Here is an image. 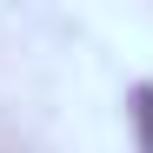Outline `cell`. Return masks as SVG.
I'll return each instance as SVG.
<instances>
[{
    "mask_svg": "<svg viewBox=\"0 0 153 153\" xmlns=\"http://www.w3.org/2000/svg\"><path fill=\"white\" fill-rule=\"evenodd\" d=\"M133 113H140V140H146V153H153V87L140 93V107H133Z\"/></svg>",
    "mask_w": 153,
    "mask_h": 153,
    "instance_id": "cell-1",
    "label": "cell"
}]
</instances>
